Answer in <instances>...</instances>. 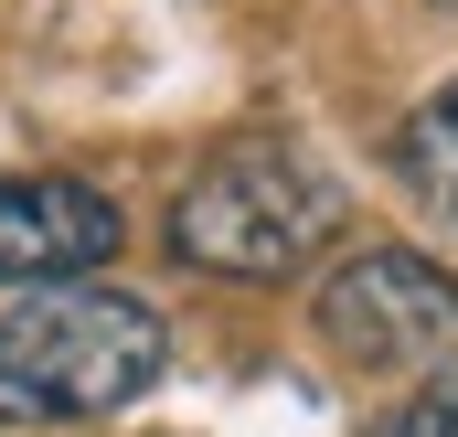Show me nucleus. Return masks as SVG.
Masks as SVG:
<instances>
[{"label":"nucleus","mask_w":458,"mask_h":437,"mask_svg":"<svg viewBox=\"0 0 458 437\" xmlns=\"http://www.w3.org/2000/svg\"><path fill=\"white\" fill-rule=\"evenodd\" d=\"M342 224H352V193L310 139L245 128L225 150H203L192 182L171 193V256L225 288H288L299 267L331 256Z\"/></svg>","instance_id":"obj_1"},{"label":"nucleus","mask_w":458,"mask_h":437,"mask_svg":"<svg viewBox=\"0 0 458 437\" xmlns=\"http://www.w3.org/2000/svg\"><path fill=\"white\" fill-rule=\"evenodd\" d=\"M384 171L405 182V203H427L437 224H458V75L437 97H416V117H394Z\"/></svg>","instance_id":"obj_5"},{"label":"nucleus","mask_w":458,"mask_h":437,"mask_svg":"<svg viewBox=\"0 0 458 437\" xmlns=\"http://www.w3.org/2000/svg\"><path fill=\"white\" fill-rule=\"evenodd\" d=\"M310 330L320 352L352 363V373H448L458 363V278L416 245H362L320 278L310 299Z\"/></svg>","instance_id":"obj_3"},{"label":"nucleus","mask_w":458,"mask_h":437,"mask_svg":"<svg viewBox=\"0 0 458 437\" xmlns=\"http://www.w3.org/2000/svg\"><path fill=\"white\" fill-rule=\"evenodd\" d=\"M362 437H458V363H448V373H427L416 395H394Z\"/></svg>","instance_id":"obj_6"},{"label":"nucleus","mask_w":458,"mask_h":437,"mask_svg":"<svg viewBox=\"0 0 458 437\" xmlns=\"http://www.w3.org/2000/svg\"><path fill=\"white\" fill-rule=\"evenodd\" d=\"M117 203L75 171H11L0 182V288H64L117 256Z\"/></svg>","instance_id":"obj_4"},{"label":"nucleus","mask_w":458,"mask_h":437,"mask_svg":"<svg viewBox=\"0 0 458 437\" xmlns=\"http://www.w3.org/2000/svg\"><path fill=\"white\" fill-rule=\"evenodd\" d=\"M171 330L149 299H128L107 278H64V288H21L0 310V416L21 427H86L117 416L160 384Z\"/></svg>","instance_id":"obj_2"}]
</instances>
